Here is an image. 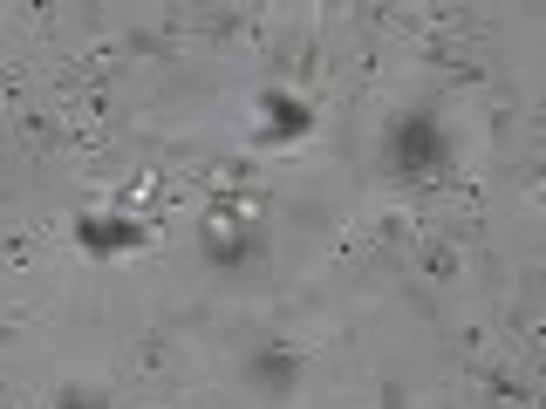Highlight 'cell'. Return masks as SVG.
Segmentation results:
<instances>
[]
</instances>
